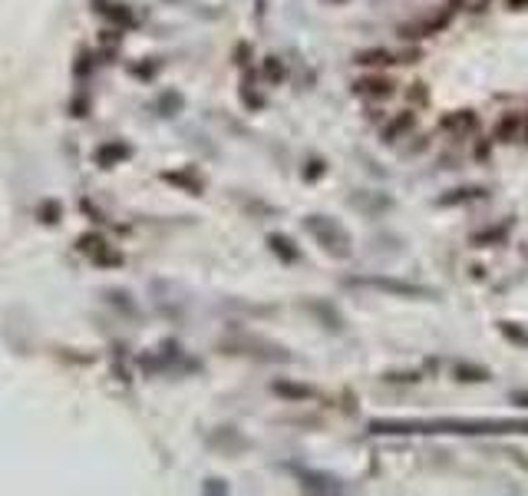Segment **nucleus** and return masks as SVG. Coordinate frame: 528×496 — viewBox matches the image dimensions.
<instances>
[{
    "instance_id": "obj_1",
    "label": "nucleus",
    "mask_w": 528,
    "mask_h": 496,
    "mask_svg": "<svg viewBox=\"0 0 528 496\" xmlns=\"http://www.w3.org/2000/svg\"><path fill=\"white\" fill-rule=\"evenodd\" d=\"M400 83L390 77V70H366L360 80H353V96L366 103H387L400 93Z\"/></svg>"
},
{
    "instance_id": "obj_2",
    "label": "nucleus",
    "mask_w": 528,
    "mask_h": 496,
    "mask_svg": "<svg viewBox=\"0 0 528 496\" xmlns=\"http://www.w3.org/2000/svg\"><path fill=\"white\" fill-rule=\"evenodd\" d=\"M307 229L317 235V242L324 245L330 255H340V258H347L350 255V235L340 229V225H334L330 218L324 216H311L307 218Z\"/></svg>"
},
{
    "instance_id": "obj_3",
    "label": "nucleus",
    "mask_w": 528,
    "mask_h": 496,
    "mask_svg": "<svg viewBox=\"0 0 528 496\" xmlns=\"http://www.w3.org/2000/svg\"><path fill=\"white\" fill-rule=\"evenodd\" d=\"M456 20V10L453 7H442V10L436 13H426L423 20H416V24H406L400 27V37L403 40H426V37H436V33H442V30H449V24Z\"/></svg>"
},
{
    "instance_id": "obj_4",
    "label": "nucleus",
    "mask_w": 528,
    "mask_h": 496,
    "mask_svg": "<svg viewBox=\"0 0 528 496\" xmlns=\"http://www.w3.org/2000/svg\"><path fill=\"white\" fill-rule=\"evenodd\" d=\"M479 113L476 110H453V113H446L436 123V129H440L442 136H453V140H469V136H476L479 133Z\"/></svg>"
},
{
    "instance_id": "obj_5",
    "label": "nucleus",
    "mask_w": 528,
    "mask_h": 496,
    "mask_svg": "<svg viewBox=\"0 0 528 496\" xmlns=\"http://www.w3.org/2000/svg\"><path fill=\"white\" fill-rule=\"evenodd\" d=\"M416 123H419V110H416V106H406V110L393 113L390 119L383 123V129H380V140L387 142V146H393V142L406 140V136L416 129Z\"/></svg>"
},
{
    "instance_id": "obj_6",
    "label": "nucleus",
    "mask_w": 528,
    "mask_h": 496,
    "mask_svg": "<svg viewBox=\"0 0 528 496\" xmlns=\"http://www.w3.org/2000/svg\"><path fill=\"white\" fill-rule=\"evenodd\" d=\"M518 133H522V110H508L495 119L492 142L495 146H518Z\"/></svg>"
},
{
    "instance_id": "obj_7",
    "label": "nucleus",
    "mask_w": 528,
    "mask_h": 496,
    "mask_svg": "<svg viewBox=\"0 0 528 496\" xmlns=\"http://www.w3.org/2000/svg\"><path fill=\"white\" fill-rule=\"evenodd\" d=\"M357 285H366V288H377V292H387V294H396V298H416V294H429L426 288L419 285H410V281H400V278H357Z\"/></svg>"
},
{
    "instance_id": "obj_8",
    "label": "nucleus",
    "mask_w": 528,
    "mask_h": 496,
    "mask_svg": "<svg viewBox=\"0 0 528 496\" xmlns=\"http://www.w3.org/2000/svg\"><path fill=\"white\" fill-rule=\"evenodd\" d=\"M508 235H512V218H505V222H499V225H489V229L472 232L469 242L476 245V248H492V245H505L508 242Z\"/></svg>"
},
{
    "instance_id": "obj_9",
    "label": "nucleus",
    "mask_w": 528,
    "mask_h": 496,
    "mask_svg": "<svg viewBox=\"0 0 528 496\" xmlns=\"http://www.w3.org/2000/svg\"><path fill=\"white\" fill-rule=\"evenodd\" d=\"M353 63L364 66V70H393L396 66V53L383 50V47H370V50H360L353 57Z\"/></svg>"
},
{
    "instance_id": "obj_10",
    "label": "nucleus",
    "mask_w": 528,
    "mask_h": 496,
    "mask_svg": "<svg viewBox=\"0 0 528 496\" xmlns=\"http://www.w3.org/2000/svg\"><path fill=\"white\" fill-rule=\"evenodd\" d=\"M479 199H486V189H479V186H459V189H449L446 195H440L436 205H440V209H456V205H469V202H479Z\"/></svg>"
},
{
    "instance_id": "obj_11",
    "label": "nucleus",
    "mask_w": 528,
    "mask_h": 496,
    "mask_svg": "<svg viewBox=\"0 0 528 496\" xmlns=\"http://www.w3.org/2000/svg\"><path fill=\"white\" fill-rule=\"evenodd\" d=\"M456 381H463V384H482V381H489V370L486 368H476V364H456Z\"/></svg>"
},
{
    "instance_id": "obj_12",
    "label": "nucleus",
    "mask_w": 528,
    "mask_h": 496,
    "mask_svg": "<svg viewBox=\"0 0 528 496\" xmlns=\"http://www.w3.org/2000/svg\"><path fill=\"white\" fill-rule=\"evenodd\" d=\"M499 331H502L505 341L518 344V347H528V331L525 328H515L512 321H499Z\"/></svg>"
},
{
    "instance_id": "obj_13",
    "label": "nucleus",
    "mask_w": 528,
    "mask_h": 496,
    "mask_svg": "<svg viewBox=\"0 0 528 496\" xmlns=\"http://www.w3.org/2000/svg\"><path fill=\"white\" fill-rule=\"evenodd\" d=\"M267 245H271V252L281 255L284 262H297V248H290V242L284 239V235H271V239H267Z\"/></svg>"
},
{
    "instance_id": "obj_14",
    "label": "nucleus",
    "mask_w": 528,
    "mask_h": 496,
    "mask_svg": "<svg viewBox=\"0 0 528 496\" xmlns=\"http://www.w3.org/2000/svg\"><path fill=\"white\" fill-rule=\"evenodd\" d=\"M406 100L413 103L416 110H423L429 103V89H426V83H410V89H406Z\"/></svg>"
},
{
    "instance_id": "obj_15",
    "label": "nucleus",
    "mask_w": 528,
    "mask_h": 496,
    "mask_svg": "<svg viewBox=\"0 0 528 496\" xmlns=\"http://www.w3.org/2000/svg\"><path fill=\"white\" fill-rule=\"evenodd\" d=\"M277 394L284 397H294V400H304V397H311V387H297V384H274Z\"/></svg>"
},
{
    "instance_id": "obj_16",
    "label": "nucleus",
    "mask_w": 528,
    "mask_h": 496,
    "mask_svg": "<svg viewBox=\"0 0 528 496\" xmlns=\"http://www.w3.org/2000/svg\"><path fill=\"white\" fill-rule=\"evenodd\" d=\"M518 146L528 149V110H522V133H518Z\"/></svg>"
},
{
    "instance_id": "obj_17",
    "label": "nucleus",
    "mask_w": 528,
    "mask_h": 496,
    "mask_svg": "<svg viewBox=\"0 0 528 496\" xmlns=\"http://www.w3.org/2000/svg\"><path fill=\"white\" fill-rule=\"evenodd\" d=\"M267 77H274V80H277V77H284V70H281V66H277L274 60H267Z\"/></svg>"
},
{
    "instance_id": "obj_18",
    "label": "nucleus",
    "mask_w": 528,
    "mask_h": 496,
    "mask_svg": "<svg viewBox=\"0 0 528 496\" xmlns=\"http://www.w3.org/2000/svg\"><path fill=\"white\" fill-rule=\"evenodd\" d=\"M508 3V10H525L528 7V0H505Z\"/></svg>"
},
{
    "instance_id": "obj_19",
    "label": "nucleus",
    "mask_w": 528,
    "mask_h": 496,
    "mask_svg": "<svg viewBox=\"0 0 528 496\" xmlns=\"http://www.w3.org/2000/svg\"><path fill=\"white\" fill-rule=\"evenodd\" d=\"M463 3H476V0H453V3H449V7H453V10L459 13V10H463Z\"/></svg>"
},
{
    "instance_id": "obj_20",
    "label": "nucleus",
    "mask_w": 528,
    "mask_h": 496,
    "mask_svg": "<svg viewBox=\"0 0 528 496\" xmlns=\"http://www.w3.org/2000/svg\"><path fill=\"white\" fill-rule=\"evenodd\" d=\"M334 3H343V0H334Z\"/></svg>"
}]
</instances>
